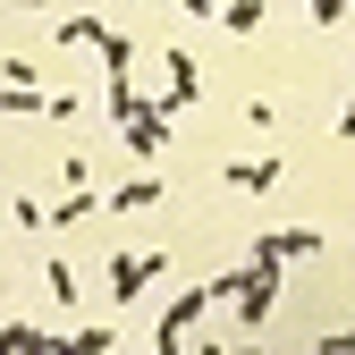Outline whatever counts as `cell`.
<instances>
[{
  "label": "cell",
  "instance_id": "cell-1",
  "mask_svg": "<svg viewBox=\"0 0 355 355\" xmlns=\"http://www.w3.org/2000/svg\"><path fill=\"white\" fill-rule=\"evenodd\" d=\"M322 254V229H262L245 245V262H262V271H288V262H313Z\"/></svg>",
  "mask_w": 355,
  "mask_h": 355
},
{
  "label": "cell",
  "instance_id": "cell-2",
  "mask_svg": "<svg viewBox=\"0 0 355 355\" xmlns=\"http://www.w3.org/2000/svg\"><path fill=\"white\" fill-rule=\"evenodd\" d=\"M161 271H169V254H110V304H136Z\"/></svg>",
  "mask_w": 355,
  "mask_h": 355
},
{
  "label": "cell",
  "instance_id": "cell-3",
  "mask_svg": "<svg viewBox=\"0 0 355 355\" xmlns=\"http://www.w3.org/2000/svg\"><path fill=\"white\" fill-rule=\"evenodd\" d=\"M237 313H245V330L254 322H271V304H279V271H262V262H245V271H237Z\"/></svg>",
  "mask_w": 355,
  "mask_h": 355
},
{
  "label": "cell",
  "instance_id": "cell-4",
  "mask_svg": "<svg viewBox=\"0 0 355 355\" xmlns=\"http://www.w3.org/2000/svg\"><path fill=\"white\" fill-rule=\"evenodd\" d=\"M119 136H127V144H136L144 161H161V153H169V136H178V127H169V119H161V110L144 102V119H127V127H119Z\"/></svg>",
  "mask_w": 355,
  "mask_h": 355
},
{
  "label": "cell",
  "instance_id": "cell-5",
  "mask_svg": "<svg viewBox=\"0 0 355 355\" xmlns=\"http://www.w3.org/2000/svg\"><path fill=\"white\" fill-rule=\"evenodd\" d=\"M220 178H229V187H237V195H271V187H279V178H288V169H279L271 153H262V161H229V169H220Z\"/></svg>",
  "mask_w": 355,
  "mask_h": 355
},
{
  "label": "cell",
  "instance_id": "cell-6",
  "mask_svg": "<svg viewBox=\"0 0 355 355\" xmlns=\"http://www.w3.org/2000/svg\"><path fill=\"white\" fill-rule=\"evenodd\" d=\"M161 187L169 178H127V187H110V211H144V203H161Z\"/></svg>",
  "mask_w": 355,
  "mask_h": 355
},
{
  "label": "cell",
  "instance_id": "cell-7",
  "mask_svg": "<svg viewBox=\"0 0 355 355\" xmlns=\"http://www.w3.org/2000/svg\"><path fill=\"white\" fill-rule=\"evenodd\" d=\"M211 17H220V26H229V34L245 42V34H262V0H220Z\"/></svg>",
  "mask_w": 355,
  "mask_h": 355
},
{
  "label": "cell",
  "instance_id": "cell-8",
  "mask_svg": "<svg viewBox=\"0 0 355 355\" xmlns=\"http://www.w3.org/2000/svg\"><path fill=\"white\" fill-rule=\"evenodd\" d=\"M0 110H9V119H51V102H42L34 85H0Z\"/></svg>",
  "mask_w": 355,
  "mask_h": 355
},
{
  "label": "cell",
  "instance_id": "cell-9",
  "mask_svg": "<svg viewBox=\"0 0 355 355\" xmlns=\"http://www.w3.org/2000/svg\"><path fill=\"white\" fill-rule=\"evenodd\" d=\"M94 203H102L94 187H68V195L51 203V229H76V220H85V211H94Z\"/></svg>",
  "mask_w": 355,
  "mask_h": 355
},
{
  "label": "cell",
  "instance_id": "cell-10",
  "mask_svg": "<svg viewBox=\"0 0 355 355\" xmlns=\"http://www.w3.org/2000/svg\"><path fill=\"white\" fill-rule=\"evenodd\" d=\"M127 119H144V94L127 76H110V127H127Z\"/></svg>",
  "mask_w": 355,
  "mask_h": 355
},
{
  "label": "cell",
  "instance_id": "cell-11",
  "mask_svg": "<svg viewBox=\"0 0 355 355\" xmlns=\"http://www.w3.org/2000/svg\"><path fill=\"white\" fill-rule=\"evenodd\" d=\"M110 338H119L110 322H85V330H68V355H110Z\"/></svg>",
  "mask_w": 355,
  "mask_h": 355
},
{
  "label": "cell",
  "instance_id": "cell-12",
  "mask_svg": "<svg viewBox=\"0 0 355 355\" xmlns=\"http://www.w3.org/2000/svg\"><path fill=\"white\" fill-rule=\"evenodd\" d=\"M42 279H51V296H60V304H76V271H68L60 254H42Z\"/></svg>",
  "mask_w": 355,
  "mask_h": 355
},
{
  "label": "cell",
  "instance_id": "cell-13",
  "mask_svg": "<svg viewBox=\"0 0 355 355\" xmlns=\"http://www.w3.org/2000/svg\"><path fill=\"white\" fill-rule=\"evenodd\" d=\"M60 42H94V51H102L110 26H102V17H68V26H60Z\"/></svg>",
  "mask_w": 355,
  "mask_h": 355
},
{
  "label": "cell",
  "instance_id": "cell-14",
  "mask_svg": "<svg viewBox=\"0 0 355 355\" xmlns=\"http://www.w3.org/2000/svg\"><path fill=\"white\" fill-rule=\"evenodd\" d=\"M17 229H26V237H42V229H51V211H42L34 195H17Z\"/></svg>",
  "mask_w": 355,
  "mask_h": 355
},
{
  "label": "cell",
  "instance_id": "cell-15",
  "mask_svg": "<svg viewBox=\"0 0 355 355\" xmlns=\"http://www.w3.org/2000/svg\"><path fill=\"white\" fill-rule=\"evenodd\" d=\"M34 330H42V322H26V313H17V322H0V355H17V347H26Z\"/></svg>",
  "mask_w": 355,
  "mask_h": 355
},
{
  "label": "cell",
  "instance_id": "cell-16",
  "mask_svg": "<svg viewBox=\"0 0 355 355\" xmlns=\"http://www.w3.org/2000/svg\"><path fill=\"white\" fill-rule=\"evenodd\" d=\"M17 355H68V338H51V330H34V338H26Z\"/></svg>",
  "mask_w": 355,
  "mask_h": 355
},
{
  "label": "cell",
  "instance_id": "cell-17",
  "mask_svg": "<svg viewBox=\"0 0 355 355\" xmlns=\"http://www.w3.org/2000/svg\"><path fill=\"white\" fill-rule=\"evenodd\" d=\"M304 9H313V26H338V17H347V0H304Z\"/></svg>",
  "mask_w": 355,
  "mask_h": 355
},
{
  "label": "cell",
  "instance_id": "cell-18",
  "mask_svg": "<svg viewBox=\"0 0 355 355\" xmlns=\"http://www.w3.org/2000/svg\"><path fill=\"white\" fill-rule=\"evenodd\" d=\"M338 136H347V144H355V102H347V110H338Z\"/></svg>",
  "mask_w": 355,
  "mask_h": 355
},
{
  "label": "cell",
  "instance_id": "cell-19",
  "mask_svg": "<svg viewBox=\"0 0 355 355\" xmlns=\"http://www.w3.org/2000/svg\"><path fill=\"white\" fill-rule=\"evenodd\" d=\"M203 355H254V338H245V347H203Z\"/></svg>",
  "mask_w": 355,
  "mask_h": 355
},
{
  "label": "cell",
  "instance_id": "cell-20",
  "mask_svg": "<svg viewBox=\"0 0 355 355\" xmlns=\"http://www.w3.org/2000/svg\"><path fill=\"white\" fill-rule=\"evenodd\" d=\"M178 9H195V17H211V0H178Z\"/></svg>",
  "mask_w": 355,
  "mask_h": 355
},
{
  "label": "cell",
  "instance_id": "cell-21",
  "mask_svg": "<svg viewBox=\"0 0 355 355\" xmlns=\"http://www.w3.org/2000/svg\"><path fill=\"white\" fill-rule=\"evenodd\" d=\"M144 355H178V347H169V338H153V347H144Z\"/></svg>",
  "mask_w": 355,
  "mask_h": 355
},
{
  "label": "cell",
  "instance_id": "cell-22",
  "mask_svg": "<svg viewBox=\"0 0 355 355\" xmlns=\"http://www.w3.org/2000/svg\"><path fill=\"white\" fill-rule=\"evenodd\" d=\"M9 9H51V0H9Z\"/></svg>",
  "mask_w": 355,
  "mask_h": 355
}]
</instances>
